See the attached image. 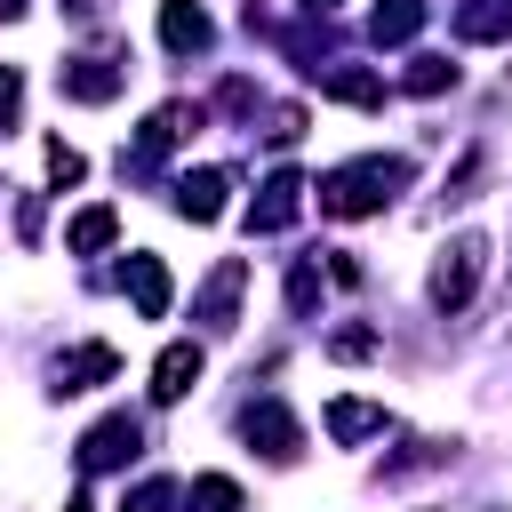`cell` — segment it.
Listing matches in <instances>:
<instances>
[{
    "label": "cell",
    "instance_id": "6da1fadb",
    "mask_svg": "<svg viewBox=\"0 0 512 512\" xmlns=\"http://www.w3.org/2000/svg\"><path fill=\"white\" fill-rule=\"evenodd\" d=\"M408 184V160H352V168H336V176H320V208L328 216H376L392 192Z\"/></svg>",
    "mask_w": 512,
    "mask_h": 512
},
{
    "label": "cell",
    "instance_id": "7a4b0ae2",
    "mask_svg": "<svg viewBox=\"0 0 512 512\" xmlns=\"http://www.w3.org/2000/svg\"><path fill=\"white\" fill-rule=\"evenodd\" d=\"M480 256H488V240H480V232H464V240L440 256V272H432V304H440V312H456V304L472 296V280H480Z\"/></svg>",
    "mask_w": 512,
    "mask_h": 512
},
{
    "label": "cell",
    "instance_id": "3957f363",
    "mask_svg": "<svg viewBox=\"0 0 512 512\" xmlns=\"http://www.w3.org/2000/svg\"><path fill=\"white\" fill-rule=\"evenodd\" d=\"M144 448V424L136 416H104L88 440H80V472H112V464H128Z\"/></svg>",
    "mask_w": 512,
    "mask_h": 512
},
{
    "label": "cell",
    "instance_id": "277c9868",
    "mask_svg": "<svg viewBox=\"0 0 512 512\" xmlns=\"http://www.w3.org/2000/svg\"><path fill=\"white\" fill-rule=\"evenodd\" d=\"M120 80H128V64H112V56H72V64L56 72V88H64L72 104H104Z\"/></svg>",
    "mask_w": 512,
    "mask_h": 512
},
{
    "label": "cell",
    "instance_id": "5b68a950",
    "mask_svg": "<svg viewBox=\"0 0 512 512\" xmlns=\"http://www.w3.org/2000/svg\"><path fill=\"white\" fill-rule=\"evenodd\" d=\"M224 192H232L224 168H184V176H176V208H184L192 224H216V216H224Z\"/></svg>",
    "mask_w": 512,
    "mask_h": 512
},
{
    "label": "cell",
    "instance_id": "8992f818",
    "mask_svg": "<svg viewBox=\"0 0 512 512\" xmlns=\"http://www.w3.org/2000/svg\"><path fill=\"white\" fill-rule=\"evenodd\" d=\"M240 432L264 440V456H296V448H304V432H296V416H288L280 400H256V408L240 416Z\"/></svg>",
    "mask_w": 512,
    "mask_h": 512
},
{
    "label": "cell",
    "instance_id": "52a82bcc",
    "mask_svg": "<svg viewBox=\"0 0 512 512\" xmlns=\"http://www.w3.org/2000/svg\"><path fill=\"white\" fill-rule=\"evenodd\" d=\"M192 384H200V344H168L152 360V400H184Z\"/></svg>",
    "mask_w": 512,
    "mask_h": 512
},
{
    "label": "cell",
    "instance_id": "ba28073f",
    "mask_svg": "<svg viewBox=\"0 0 512 512\" xmlns=\"http://www.w3.org/2000/svg\"><path fill=\"white\" fill-rule=\"evenodd\" d=\"M160 40H168L176 56L208 48V16H200V0H160Z\"/></svg>",
    "mask_w": 512,
    "mask_h": 512
},
{
    "label": "cell",
    "instance_id": "9c48e42d",
    "mask_svg": "<svg viewBox=\"0 0 512 512\" xmlns=\"http://www.w3.org/2000/svg\"><path fill=\"white\" fill-rule=\"evenodd\" d=\"M120 280H128V296H136V312H144V320H160V312H168V264H160V256H128V272H120Z\"/></svg>",
    "mask_w": 512,
    "mask_h": 512
},
{
    "label": "cell",
    "instance_id": "30bf717a",
    "mask_svg": "<svg viewBox=\"0 0 512 512\" xmlns=\"http://www.w3.org/2000/svg\"><path fill=\"white\" fill-rule=\"evenodd\" d=\"M120 360H112V344H80L72 360H56V392H88V384H104Z\"/></svg>",
    "mask_w": 512,
    "mask_h": 512
},
{
    "label": "cell",
    "instance_id": "8fae6325",
    "mask_svg": "<svg viewBox=\"0 0 512 512\" xmlns=\"http://www.w3.org/2000/svg\"><path fill=\"white\" fill-rule=\"evenodd\" d=\"M240 280H248V264L224 256L216 280H208V296H200V320H208V328H232V296H240Z\"/></svg>",
    "mask_w": 512,
    "mask_h": 512
},
{
    "label": "cell",
    "instance_id": "7c38bea8",
    "mask_svg": "<svg viewBox=\"0 0 512 512\" xmlns=\"http://www.w3.org/2000/svg\"><path fill=\"white\" fill-rule=\"evenodd\" d=\"M112 232H120V216H112V208H80V216H72V232H64V248H72V256H96Z\"/></svg>",
    "mask_w": 512,
    "mask_h": 512
},
{
    "label": "cell",
    "instance_id": "4fadbf2b",
    "mask_svg": "<svg viewBox=\"0 0 512 512\" xmlns=\"http://www.w3.org/2000/svg\"><path fill=\"white\" fill-rule=\"evenodd\" d=\"M328 432H336V440H368V432H384V408H368V400H336V408H328Z\"/></svg>",
    "mask_w": 512,
    "mask_h": 512
},
{
    "label": "cell",
    "instance_id": "5bb4252c",
    "mask_svg": "<svg viewBox=\"0 0 512 512\" xmlns=\"http://www.w3.org/2000/svg\"><path fill=\"white\" fill-rule=\"evenodd\" d=\"M184 504H192V512H240V480H224V472H200V480L184 488Z\"/></svg>",
    "mask_w": 512,
    "mask_h": 512
},
{
    "label": "cell",
    "instance_id": "9a60e30c",
    "mask_svg": "<svg viewBox=\"0 0 512 512\" xmlns=\"http://www.w3.org/2000/svg\"><path fill=\"white\" fill-rule=\"evenodd\" d=\"M416 24H424V8H416V0H384V8L368 16V32H376V40H408Z\"/></svg>",
    "mask_w": 512,
    "mask_h": 512
},
{
    "label": "cell",
    "instance_id": "2e32d148",
    "mask_svg": "<svg viewBox=\"0 0 512 512\" xmlns=\"http://www.w3.org/2000/svg\"><path fill=\"white\" fill-rule=\"evenodd\" d=\"M448 80H456V64H440V56H416V72H408L416 96H432V88H448Z\"/></svg>",
    "mask_w": 512,
    "mask_h": 512
},
{
    "label": "cell",
    "instance_id": "e0dca14e",
    "mask_svg": "<svg viewBox=\"0 0 512 512\" xmlns=\"http://www.w3.org/2000/svg\"><path fill=\"white\" fill-rule=\"evenodd\" d=\"M80 168H88V160H80V152L56 136V144H48V176H56V184H80Z\"/></svg>",
    "mask_w": 512,
    "mask_h": 512
},
{
    "label": "cell",
    "instance_id": "ac0fdd59",
    "mask_svg": "<svg viewBox=\"0 0 512 512\" xmlns=\"http://www.w3.org/2000/svg\"><path fill=\"white\" fill-rule=\"evenodd\" d=\"M168 504H176V488H168V480H144V488L128 496V512H168Z\"/></svg>",
    "mask_w": 512,
    "mask_h": 512
},
{
    "label": "cell",
    "instance_id": "d6986e66",
    "mask_svg": "<svg viewBox=\"0 0 512 512\" xmlns=\"http://www.w3.org/2000/svg\"><path fill=\"white\" fill-rule=\"evenodd\" d=\"M16 96H24V80H16V72H8V64H0V120H8V112H16Z\"/></svg>",
    "mask_w": 512,
    "mask_h": 512
},
{
    "label": "cell",
    "instance_id": "ffe728a7",
    "mask_svg": "<svg viewBox=\"0 0 512 512\" xmlns=\"http://www.w3.org/2000/svg\"><path fill=\"white\" fill-rule=\"evenodd\" d=\"M16 8H24V0H0V16H16Z\"/></svg>",
    "mask_w": 512,
    "mask_h": 512
},
{
    "label": "cell",
    "instance_id": "44dd1931",
    "mask_svg": "<svg viewBox=\"0 0 512 512\" xmlns=\"http://www.w3.org/2000/svg\"><path fill=\"white\" fill-rule=\"evenodd\" d=\"M304 8H336V0H304Z\"/></svg>",
    "mask_w": 512,
    "mask_h": 512
},
{
    "label": "cell",
    "instance_id": "7402d4cb",
    "mask_svg": "<svg viewBox=\"0 0 512 512\" xmlns=\"http://www.w3.org/2000/svg\"><path fill=\"white\" fill-rule=\"evenodd\" d=\"M64 512H88V504H64Z\"/></svg>",
    "mask_w": 512,
    "mask_h": 512
}]
</instances>
